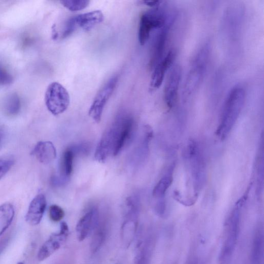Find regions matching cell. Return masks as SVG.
Here are the masks:
<instances>
[{
	"label": "cell",
	"instance_id": "obj_1",
	"mask_svg": "<svg viewBox=\"0 0 264 264\" xmlns=\"http://www.w3.org/2000/svg\"><path fill=\"white\" fill-rule=\"evenodd\" d=\"M134 124V120L129 115L120 116L101 139L96 150L95 159L104 163L111 155H117L133 133Z\"/></svg>",
	"mask_w": 264,
	"mask_h": 264
},
{
	"label": "cell",
	"instance_id": "obj_2",
	"mask_svg": "<svg viewBox=\"0 0 264 264\" xmlns=\"http://www.w3.org/2000/svg\"><path fill=\"white\" fill-rule=\"evenodd\" d=\"M245 97V91L240 86L234 87L227 96L217 130V135L222 140L228 136L238 120L244 107Z\"/></svg>",
	"mask_w": 264,
	"mask_h": 264
},
{
	"label": "cell",
	"instance_id": "obj_3",
	"mask_svg": "<svg viewBox=\"0 0 264 264\" xmlns=\"http://www.w3.org/2000/svg\"><path fill=\"white\" fill-rule=\"evenodd\" d=\"M209 57V45L203 46L198 52L185 81L183 98L186 100L198 90L204 77Z\"/></svg>",
	"mask_w": 264,
	"mask_h": 264
},
{
	"label": "cell",
	"instance_id": "obj_4",
	"mask_svg": "<svg viewBox=\"0 0 264 264\" xmlns=\"http://www.w3.org/2000/svg\"><path fill=\"white\" fill-rule=\"evenodd\" d=\"M249 191L248 189L245 194L237 202L229 218L226 238L221 252V264H228L230 261L238 239L242 209L248 198Z\"/></svg>",
	"mask_w": 264,
	"mask_h": 264
},
{
	"label": "cell",
	"instance_id": "obj_5",
	"mask_svg": "<svg viewBox=\"0 0 264 264\" xmlns=\"http://www.w3.org/2000/svg\"><path fill=\"white\" fill-rule=\"evenodd\" d=\"M161 6L145 12L140 18L139 40L141 46L146 43L154 30L162 28L172 20V18L170 17L167 11Z\"/></svg>",
	"mask_w": 264,
	"mask_h": 264
},
{
	"label": "cell",
	"instance_id": "obj_6",
	"mask_svg": "<svg viewBox=\"0 0 264 264\" xmlns=\"http://www.w3.org/2000/svg\"><path fill=\"white\" fill-rule=\"evenodd\" d=\"M48 111L57 116L64 113L68 108L70 98L67 90L59 82L51 83L47 87L45 96Z\"/></svg>",
	"mask_w": 264,
	"mask_h": 264
},
{
	"label": "cell",
	"instance_id": "obj_7",
	"mask_svg": "<svg viewBox=\"0 0 264 264\" xmlns=\"http://www.w3.org/2000/svg\"><path fill=\"white\" fill-rule=\"evenodd\" d=\"M104 20L101 11L97 10L74 16L68 20L62 33L65 39L71 36L78 29L88 31Z\"/></svg>",
	"mask_w": 264,
	"mask_h": 264
},
{
	"label": "cell",
	"instance_id": "obj_8",
	"mask_svg": "<svg viewBox=\"0 0 264 264\" xmlns=\"http://www.w3.org/2000/svg\"><path fill=\"white\" fill-rule=\"evenodd\" d=\"M119 80V76L111 77L99 91L90 108L89 116L96 122L99 123L105 106L113 94Z\"/></svg>",
	"mask_w": 264,
	"mask_h": 264
},
{
	"label": "cell",
	"instance_id": "obj_9",
	"mask_svg": "<svg viewBox=\"0 0 264 264\" xmlns=\"http://www.w3.org/2000/svg\"><path fill=\"white\" fill-rule=\"evenodd\" d=\"M187 155L191 164L194 183L196 189L199 190L204 180L205 167L200 148L194 141H191L189 143Z\"/></svg>",
	"mask_w": 264,
	"mask_h": 264
},
{
	"label": "cell",
	"instance_id": "obj_10",
	"mask_svg": "<svg viewBox=\"0 0 264 264\" xmlns=\"http://www.w3.org/2000/svg\"><path fill=\"white\" fill-rule=\"evenodd\" d=\"M69 235V228L65 222L61 225L60 230L52 234L39 250L37 258L43 261L58 251L66 242Z\"/></svg>",
	"mask_w": 264,
	"mask_h": 264
},
{
	"label": "cell",
	"instance_id": "obj_11",
	"mask_svg": "<svg viewBox=\"0 0 264 264\" xmlns=\"http://www.w3.org/2000/svg\"><path fill=\"white\" fill-rule=\"evenodd\" d=\"M172 20L158 29L152 43L149 66L153 69L165 56V51Z\"/></svg>",
	"mask_w": 264,
	"mask_h": 264
},
{
	"label": "cell",
	"instance_id": "obj_12",
	"mask_svg": "<svg viewBox=\"0 0 264 264\" xmlns=\"http://www.w3.org/2000/svg\"><path fill=\"white\" fill-rule=\"evenodd\" d=\"M182 75L180 66L176 65L170 70L164 89L165 102L169 109L172 108L177 100Z\"/></svg>",
	"mask_w": 264,
	"mask_h": 264
},
{
	"label": "cell",
	"instance_id": "obj_13",
	"mask_svg": "<svg viewBox=\"0 0 264 264\" xmlns=\"http://www.w3.org/2000/svg\"><path fill=\"white\" fill-rule=\"evenodd\" d=\"M175 54L174 50H170L153 68L150 85L152 91H156L162 85L166 73L172 65L175 59Z\"/></svg>",
	"mask_w": 264,
	"mask_h": 264
},
{
	"label": "cell",
	"instance_id": "obj_14",
	"mask_svg": "<svg viewBox=\"0 0 264 264\" xmlns=\"http://www.w3.org/2000/svg\"><path fill=\"white\" fill-rule=\"evenodd\" d=\"M99 214L96 208L89 211L78 222L76 226L77 238L82 242L87 238L93 230L97 228Z\"/></svg>",
	"mask_w": 264,
	"mask_h": 264
},
{
	"label": "cell",
	"instance_id": "obj_15",
	"mask_svg": "<svg viewBox=\"0 0 264 264\" xmlns=\"http://www.w3.org/2000/svg\"><path fill=\"white\" fill-rule=\"evenodd\" d=\"M46 206L45 196L42 194L37 195L30 203L25 216L26 223L33 226L39 225L43 217Z\"/></svg>",
	"mask_w": 264,
	"mask_h": 264
},
{
	"label": "cell",
	"instance_id": "obj_16",
	"mask_svg": "<svg viewBox=\"0 0 264 264\" xmlns=\"http://www.w3.org/2000/svg\"><path fill=\"white\" fill-rule=\"evenodd\" d=\"M32 154L41 163L49 164L56 160L57 153L54 144L46 141L38 142L35 146Z\"/></svg>",
	"mask_w": 264,
	"mask_h": 264
},
{
	"label": "cell",
	"instance_id": "obj_17",
	"mask_svg": "<svg viewBox=\"0 0 264 264\" xmlns=\"http://www.w3.org/2000/svg\"><path fill=\"white\" fill-rule=\"evenodd\" d=\"M137 212H128L126 219L121 228V236L124 244L127 247L133 241L137 228Z\"/></svg>",
	"mask_w": 264,
	"mask_h": 264
},
{
	"label": "cell",
	"instance_id": "obj_18",
	"mask_svg": "<svg viewBox=\"0 0 264 264\" xmlns=\"http://www.w3.org/2000/svg\"><path fill=\"white\" fill-rule=\"evenodd\" d=\"M173 171L174 166H172L167 173L157 183L153 191L152 194L154 198L160 200H164L173 181Z\"/></svg>",
	"mask_w": 264,
	"mask_h": 264
},
{
	"label": "cell",
	"instance_id": "obj_19",
	"mask_svg": "<svg viewBox=\"0 0 264 264\" xmlns=\"http://www.w3.org/2000/svg\"><path fill=\"white\" fill-rule=\"evenodd\" d=\"M15 216V209L10 203L0 205V236H2L12 224Z\"/></svg>",
	"mask_w": 264,
	"mask_h": 264
},
{
	"label": "cell",
	"instance_id": "obj_20",
	"mask_svg": "<svg viewBox=\"0 0 264 264\" xmlns=\"http://www.w3.org/2000/svg\"><path fill=\"white\" fill-rule=\"evenodd\" d=\"M74 153L71 149H68L64 152L61 161L60 171L62 179L68 180L73 171V162Z\"/></svg>",
	"mask_w": 264,
	"mask_h": 264
},
{
	"label": "cell",
	"instance_id": "obj_21",
	"mask_svg": "<svg viewBox=\"0 0 264 264\" xmlns=\"http://www.w3.org/2000/svg\"><path fill=\"white\" fill-rule=\"evenodd\" d=\"M263 254V236L262 233L258 231L255 237L253 245L252 257L254 264H259Z\"/></svg>",
	"mask_w": 264,
	"mask_h": 264
},
{
	"label": "cell",
	"instance_id": "obj_22",
	"mask_svg": "<svg viewBox=\"0 0 264 264\" xmlns=\"http://www.w3.org/2000/svg\"><path fill=\"white\" fill-rule=\"evenodd\" d=\"M62 5L71 12H77L84 10L90 5L87 0H63Z\"/></svg>",
	"mask_w": 264,
	"mask_h": 264
},
{
	"label": "cell",
	"instance_id": "obj_23",
	"mask_svg": "<svg viewBox=\"0 0 264 264\" xmlns=\"http://www.w3.org/2000/svg\"><path fill=\"white\" fill-rule=\"evenodd\" d=\"M20 107L19 99L17 96L14 95L8 101L6 106V111L10 115H16L19 113Z\"/></svg>",
	"mask_w": 264,
	"mask_h": 264
},
{
	"label": "cell",
	"instance_id": "obj_24",
	"mask_svg": "<svg viewBox=\"0 0 264 264\" xmlns=\"http://www.w3.org/2000/svg\"><path fill=\"white\" fill-rule=\"evenodd\" d=\"M65 216L63 209L57 205H52L49 208V216L51 221L59 222Z\"/></svg>",
	"mask_w": 264,
	"mask_h": 264
},
{
	"label": "cell",
	"instance_id": "obj_25",
	"mask_svg": "<svg viewBox=\"0 0 264 264\" xmlns=\"http://www.w3.org/2000/svg\"><path fill=\"white\" fill-rule=\"evenodd\" d=\"M105 239V234L101 229H99L94 236L91 243V250L92 252H96L100 248Z\"/></svg>",
	"mask_w": 264,
	"mask_h": 264
},
{
	"label": "cell",
	"instance_id": "obj_26",
	"mask_svg": "<svg viewBox=\"0 0 264 264\" xmlns=\"http://www.w3.org/2000/svg\"><path fill=\"white\" fill-rule=\"evenodd\" d=\"M14 164V161L10 159H0V180L10 171Z\"/></svg>",
	"mask_w": 264,
	"mask_h": 264
},
{
	"label": "cell",
	"instance_id": "obj_27",
	"mask_svg": "<svg viewBox=\"0 0 264 264\" xmlns=\"http://www.w3.org/2000/svg\"><path fill=\"white\" fill-rule=\"evenodd\" d=\"M12 81V76L5 70L0 68V85L9 84Z\"/></svg>",
	"mask_w": 264,
	"mask_h": 264
},
{
	"label": "cell",
	"instance_id": "obj_28",
	"mask_svg": "<svg viewBox=\"0 0 264 264\" xmlns=\"http://www.w3.org/2000/svg\"><path fill=\"white\" fill-rule=\"evenodd\" d=\"M141 3L144 5L147 6L152 8L160 7L163 3L162 2L160 1H143L141 2Z\"/></svg>",
	"mask_w": 264,
	"mask_h": 264
},
{
	"label": "cell",
	"instance_id": "obj_29",
	"mask_svg": "<svg viewBox=\"0 0 264 264\" xmlns=\"http://www.w3.org/2000/svg\"><path fill=\"white\" fill-rule=\"evenodd\" d=\"M52 37L54 40H57L59 37V33L56 28V25L54 24L52 27Z\"/></svg>",
	"mask_w": 264,
	"mask_h": 264
},
{
	"label": "cell",
	"instance_id": "obj_30",
	"mask_svg": "<svg viewBox=\"0 0 264 264\" xmlns=\"http://www.w3.org/2000/svg\"><path fill=\"white\" fill-rule=\"evenodd\" d=\"M5 137V131L4 128L0 125V148L3 143L4 139Z\"/></svg>",
	"mask_w": 264,
	"mask_h": 264
},
{
	"label": "cell",
	"instance_id": "obj_31",
	"mask_svg": "<svg viewBox=\"0 0 264 264\" xmlns=\"http://www.w3.org/2000/svg\"><path fill=\"white\" fill-rule=\"evenodd\" d=\"M17 264H24L23 262H19Z\"/></svg>",
	"mask_w": 264,
	"mask_h": 264
}]
</instances>
